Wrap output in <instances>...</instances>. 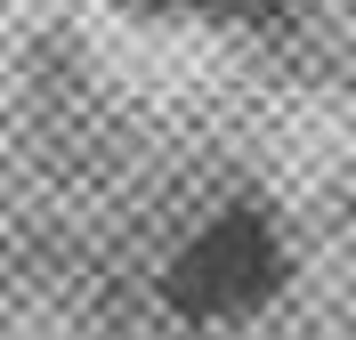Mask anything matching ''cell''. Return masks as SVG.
Masks as SVG:
<instances>
[{"mask_svg": "<svg viewBox=\"0 0 356 340\" xmlns=\"http://www.w3.org/2000/svg\"><path fill=\"white\" fill-rule=\"evenodd\" d=\"M130 17H186V8H202V0H122Z\"/></svg>", "mask_w": 356, "mask_h": 340, "instance_id": "3957f363", "label": "cell"}, {"mask_svg": "<svg viewBox=\"0 0 356 340\" xmlns=\"http://www.w3.org/2000/svg\"><path fill=\"white\" fill-rule=\"evenodd\" d=\"M291 284V243L275 211L227 203L162 259V308L178 324H243Z\"/></svg>", "mask_w": 356, "mask_h": 340, "instance_id": "6da1fadb", "label": "cell"}, {"mask_svg": "<svg viewBox=\"0 0 356 340\" xmlns=\"http://www.w3.org/2000/svg\"><path fill=\"white\" fill-rule=\"evenodd\" d=\"M202 8H211V17H243V24H275L291 0H202Z\"/></svg>", "mask_w": 356, "mask_h": 340, "instance_id": "7a4b0ae2", "label": "cell"}]
</instances>
